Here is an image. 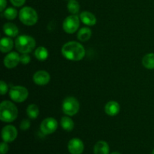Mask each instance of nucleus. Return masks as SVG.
Listing matches in <instances>:
<instances>
[{
	"label": "nucleus",
	"mask_w": 154,
	"mask_h": 154,
	"mask_svg": "<svg viewBox=\"0 0 154 154\" xmlns=\"http://www.w3.org/2000/svg\"><path fill=\"white\" fill-rule=\"evenodd\" d=\"M63 57L72 61H79L85 55V49L82 45L77 42H69L62 48Z\"/></svg>",
	"instance_id": "nucleus-1"
},
{
	"label": "nucleus",
	"mask_w": 154,
	"mask_h": 154,
	"mask_svg": "<svg viewBox=\"0 0 154 154\" xmlns=\"http://www.w3.org/2000/svg\"><path fill=\"white\" fill-rule=\"evenodd\" d=\"M18 110L16 105L10 101H3L0 105V120L5 123H11L17 117Z\"/></svg>",
	"instance_id": "nucleus-2"
},
{
	"label": "nucleus",
	"mask_w": 154,
	"mask_h": 154,
	"mask_svg": "<svg viewBox=\"0 0 154 154\" xmlns=\"http://www.w3.org/2000/svg\"><path fill=\"white\" fill-rule=\"evenodd\" d=\"M16 49L21 54H29L35 49V41L29 35H20L15 41Z\"/></svg>",
	"instance_id": "nucleus-3"
},
{
	"label": "nucleus",
	"mask_w": 154,
	"mask_h": 154,
	"mask_svg": "<svg viewBox=\"0 0 154 154\" xmlns=\"http://www.w3.org/2000/svg\"><path fill=\"white\" fill-rule=\"evenodd\" d=\"M19 18L26 26H33L37 23L38 17L36 11L31 7H24L20 11Z\"/></svg>",
	"instance_id": "nucleus-4"
},
{
	"label": "nucleus",
	"mask_w": 154,
	"mask_h": 154,
	"mask_svg": "<svg viewBox=\"0 0 154 154\" xmlns=\"http://www.w3.org/2000/svg\"><path fill=\"white\" fill-rule=\"evenodd\" d=\"M80 105L78 101L75 97H67L64 99L62 105L63 113L68 116H74L78 112Z\"/></svg>",
	"instance_id": "nucleus-5"
},
{
	"label": "nucleus",
	"mask_w": 154,
	"mask_h": 154,
	"mask_svg": "<svg viewBox=\"0 0 154 154\" xmlns=\"http://www.w3.org/2000/svg\"><path fill=\"white\" fill-rule=\"evenodd\" d=\"M29 92L26 87L22 86H14L11 87L9 90V96L10 98L15 102H24L28 98Z\"/></svg>",
	"instance_id": "nucleus-6"
},
{
	"label": "nucleus",
	"mask_w": 154,
	"mask_h": 154,
	"mask_svg": "<svg viewBox=\"0 0 154 154\" xmlns=\"http://www.w3.org/2000/svg\"><path fill=\"white\" fill-rule=\"evenodd\" d=\"M80 26V20L77 15L72 14L67 17L64 20L63 23V28L66 33L72 34L78 29Z\"/></svg>",
	"instance_id": "nucleus-7"
},
{
	"label": "nucleus",
	"mask_w": 154,
	"mask_h": 154,
	"mask_svg": "<svg viewBox=\"0 0 154 154\" xmlns=\"http://www.w3.org/2000/svg\"><path fill=\"white\" fill-rule=\"evenodd\" d=\"M58 127V123L56 119L53 117L45 118L42 122L40 126V130L44 135H51L57 130Z\"/></svg>",
	"instance_id": "nucleus-8"
},
{
	"label": "nucleus",
	"mask_w": 154,
	"mask_h": 154,
	"mask_svg": "<svg viewBox=\"0 0 154 154\" xmlns=\"http://www.w3.org/2000/svg\"><path fill=\"white\" fill-rule=\"evenodd\" d=\"M17 137V130L11 125L5 126L2 130V138L5 142L10 143L14 141Z\"/></svg>",
	"instance_id": "nucleus-9"
},
{
	"label": "nucleus",
	"mask_w": 154,
	"mask_h": 154,
	"mask_svg": "<svg viewBox=\"0 0 154 154\" xmlns=\"http://www.w3.org/2000/svg\"><path fill=\"white\" fill-rule=\"evenodd\" d=\"M68 150L71 154H81L84 152V144L79 138H72L69 141Z\"/></svg>",
	"instance_id": "nucleus-10"
},
{
	"label": "nucleus",
	"mask_w": 154,
	"mask_h": 154,
	"mask_svg": "<svg viewBox=\"0 0 154 154\" xmlns=\"http://www.w3.org/2000/svg\"><path fill=\"white\" fill-rule=\"evenodd\" d=\"M20 62V56L16 52H11L6 55L4 59V65L8 69L16 67Z\"/></svg>",
	"instance_id": "nucleus-11"
},
{
	"label": "nucleus",
	"mask_w": 154,
	"mask_h": 154,
	"mask_svg": "<svg viewBox=\"0 0 154 154\" xmlns=\"http://www.w3.org/2000/svg\"><path fill=\"white\" fill-rule=\"evenodd\" d=\"M51 80V76L46 71L40 70L36 72L33 75V81L35 84L40 86H44L48 84Z\"/></svg>",
	"instance_id": "nucleus-12"
},
{
	"label": "nucleus",
	"mask_w": 154,
	"mask_h": 154,
	"mask_svg": "<svg viewBox=\"0 0 154 154\" xmlns=\"http://www.w3.org/2000/svg\"><path fill=\"white\" fill-rule=\"evenodd\" d=\"M120 110V106L119 105L118 102H115V101H110L106 104L105 107V111L108 115L115 116L119 113Z\"/></svg>",
	"instance_id": "nucleus-13"
},
{
	"label": "nucleus",
	"mask_w": 154,
	"mask_h": 154,
	"mask_svg": "<svg viewBox=\"0 0 154 154\" xmlns=\"http://www.w3.org/2000/svg\"><path fill=\"white\" fill-rule=\"evenodd\" d=\"M80 18L83 23L87 26H94L96 23V17L91 12L83 11L80 14Z\"/></svg>",
	"instance_id": "nucleus-14"
},
{
	"label": "nucleus",
	"mask_w": 154,
	"mask_h": 154,
	"mask_svg": "<svg viewBox=\"0 0 154 154\" xmlns=\"http://www.w3.org/2000/svg\"><path fill=\"white\" fill-rule=\"evenodd\" d=\"M109 145L105 141H98L93 148L94 154H109Z\"/></svg>",
	"instance_id": "nucleus-15"
},
{
	"label": "nucleus",
	"mask_w": 154,
	"mask_h": 154,
	"mask_svg": "<svg viewBox=\"0 0 154 154\" xmlns=\"http://www.w3.org/2000/svg\"><path fill=\"white\" fill-rule=\"evenodd\" d=\"M3 30L4 32L9 37H16L17 35L18 32V28L17 27L16 25H14L12 23H6L4 26H3Z\"/></svg>",
	"instance_id": "nucleus-16"
},
{
	"label": "nucleus",
	"mask_w": 154,
	"mask_h": 154,
	"mask_svg": "<svg viewBox=\"0 0 154 154\" xmlns=\"http://www.w3.org/2000/svg\"><path fill=\"white\" fill-rule=\"evenodd\" d=\"M14 47V42L11 38L8 37L2 38L0 42V50L2 53H8L12 50Z\"/></svg>",
	"instance_id": "nucleus-17"
},
{
	"label": "nucleus",
	"mask_w": 154,
	"mask_h": 154,
	"mask_svg": "<svg viewBox=\"0 0 154 154\" xmlns=\"http://www.w3.org/2000/svg\"><path fill=\"white\" fill-rule=\"evenodd\" d=\"M142 65L147 69H154V54H147L143 57Z\"/></svg>",
	"instance_id": "nucleus-18"
},
{
	"label": "nucleus",
	"mask_w": 154,
	"mask_h": 154,
	"mask_svg": "<svg viewBox=\"0 0 154 154\" xmlns=\"http://www.w3.org/2000/svg\"><path fill=\"white\" fill-rule=\"evenodd\" d=\"M92 35V31L90 29L87 27H84L81 28L78 31V38L81 42H87L90 38Z\"/></svg>",
	"instance_id": "nucleus-19"
},
{
	"label": "nucleus",
	"mask_w": 154,
	"mask_h": 154,
	"mask_svg": "<svg viewBox=\"0 0 154 154\" xmlns=\"http://www.w3.org/2000/svg\"><path fill=\"white\" fill-rule=\"evenodd\" d=\"M60 123H61V126L63 127V129L64 130L68 131V132L72 131L74 129V126H75L74 121L69 117H62Z\"/></svg>",
	"instance_id": "nucleus-20"
},
{
	"label": "nucleus",
	"mask_w": 154,
	"mask_h": 154,
	"mask_svg": "<svg viewBox=\"0 0 154 154\" xmlns=\"http://www.w3.org/2000/svg\"><path fill=\"white\" fill-rule=\"evenodd\" d=\"M35 56L39 61H45L48 57V51L45 47H39L35 51Z\"/></svg>",
	"instance_id": "nucleus-21"
},
{
	"label": "nucleus",
	"mask_w": 154,
	"mask_h": 154,
	"mask_svg": "<svg viewBox=\"0 0 154 154\" xmlns=\"http://www.w3.org/2000/svg\"><path fill=\"white\" fill-rule=\"evenodd\" d=\"M26 114L30 119L35 120L37 118L39 114V109L37 105L34 104L29 105L26 109Z\"/></svg>",
	"instance_id": "nucleus-22"
},
{
	"label": "nucleus",
	"mask_w": 154,
	"mask_h": 154,
	"mask_svg": "<svg viewBox=\"0 0 154 154\" xmlns=\"http://www.w3.org/2000/svg\"><path fill=\"white\" fill-rule=\"evenodd\" d=\"M68 10L72 14H76L79 12L80 10V5L78 3V2H77L76 0H69V2H68Z\"/></svg>",
	"instance_id": "nucleus-23"
},
{
	"label": "nucleus",
	"mask_w": 154,
	"mask_h": 154,
	"mask_svg": "<svg viewBox=\"0 0 154 154\" xmlns=\"http://www.w3.org/2000/svg\"><path fill=\"white\" fill-rule=\"evenodd\" d=\"M17 16V11L14 8H8L4 11V17L8 20H14Z\"/></svg>",
	"instance_id": "nucleus-24"
},
{
	"label": "nucleus",
	"mask_w": 154,
	"mask_h": 154,
	"mask_svg": "<svg viewBox=\"0 0 154 154\" xmlns=\"http://www.w3.org/2000/svg\"><path fill=\"white\" fill-rule=\"evenodd\" d=\"M20 127L21 130H27V129H29V128L30 127V121L28 119H24V120H23L22 121H21Z\"/></svg>",
	"instance_id": "nucleus-25"
},
{
	"label": "nucleus",
	"mask_w": 154,
	"mask_h": 154,
	"mask_svg": "<svg viewBox=\"0 0 154 154\" xmlns=\"http://www.w3.org/2000/svg\"><path fill=\"white\" fill-rule=\"evenodd\" d=\"M8 150L9 147L8 145L7 142H5V141L2 142L1 144H0V153L6 154L8 152Z\"/></svg>",
	"instance_id": "nucleus-26"
},
{
	"label": "nucleus",
	"mask_w": 154,
	"mask_h": 154,
	"mask_svg": "<svg viewBox=\"0 0 154 154\" xmlns=\"http://www.w3.org/2000/svg\"><path fill=\"white\" fill-rule=\"evenodd\" d=\"M30 62V57L27 54H23L20 56V63L22 64L26 65Z\"/></svg>",
	"instance_id": "nucleus-27"
},
{
	"label": "nucleus",
	"mask_w": 154,
	"mask_h": 154,
	"mask_svg": "<svg viewBox=\"0 0 154 154\" xmlns=\"http://www.w3.org/2000/svg\"><path fill=\"white\" fill-rule=\"evenodd\" d=\"M8 85L6 84L5 82H4L3 81H1V84H0V92H1V95H5L8 91Z\"/></svg>",
	"instance_id": "nucleus-28"
},
{
	"label": "nucleus",
	"mask_w": 154,
	"mask_h": 154,
	"mask_svg": "<svg viewBox=\"0 0 154 154\" xmlns=\"http://www.w3.org/2000/svg\"><path fill=\"white\" fill-rule=\"evenodd\" d=\"M12 5L16 7H21L26 2V0H10Z\"/></svg>",
	"instance_id": "nucleus-29"
},
{
	"label": "nucleus",
	"mask_w": 154,
	"mask_h": 154,
	"mask_svg": "<svg viewBox=\"0 0 154 154\" xmlns=\"http://www.w3.org/2000/svg\"><path fill=\"white\" fill-rule=\"evenodd\" d=\"M0 11H3L4 9L5 8L6 5H7V1L6 0H0Z\"/></svg>",
	"instance_id": "nucleus-30"
},
{
	"label": "nucleus",
	"mask_w": 154,
	"mask_h": 154,
	"mask_svg": "<svg viewBox=\"0 0 154 154\" xmlns=\"http://www.w3.org/2000/svg\"><path fill=\"white\" fill-rule=\"evenodd\" d=\"M111 154H120L119 152H113V153H111Z\"/></svg>",
	"instance_id": "nucleus-31"
},
{
	"label": "nucleus",
	"mask_w": 154,
	"mask_h": 154,
	"mask_svg": "<svg viewBox=\"0 0 154 154\" xmlns=\"http://www.w3.org/2000/svg\"><path fill=\"white\" fill-rule=\"evenodd\" d=\"M152 154H154V149L153 150V151H152Z\"/></svg>",
	"instance_id": "nucleus-32"
}]
</instances>
